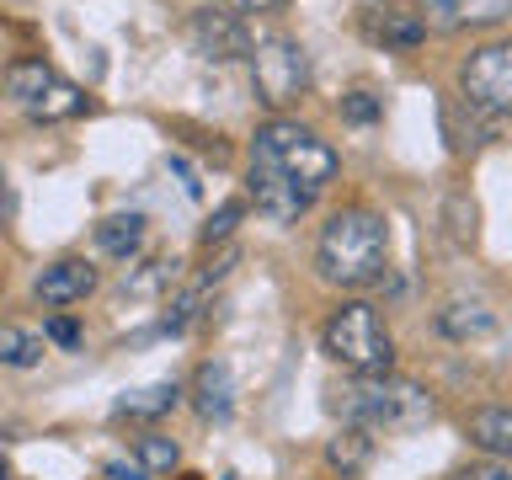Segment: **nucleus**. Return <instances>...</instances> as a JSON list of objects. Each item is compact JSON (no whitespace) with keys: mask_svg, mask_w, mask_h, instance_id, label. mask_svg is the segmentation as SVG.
Here are the masks:
<instances>
[{"mask_svg":"<svg viewBox=\"0 0 512 480\" xmlns=\"http://www.w3.org/2000/svg\"><path fill=\"white\" fill-rule=\"evenodd\" d=\"M182 480H198V475H182Z\"/></svg>","mask_w":512,"mask_h":480,"instance_id":"31","label":"nucleus"},{"mask_svg":"<svg viewBox=\"0 0 512 480\" xmlns=\"http://www.w3.org/2000/svg\"><path fill=\"white\" fill-rule=\"evenodd\" d=\"M192 406H198L203 422H230L235 411V374L224 358H208L198 374H192Z\"/></svg>","mask_w":512,"mask_h":480,"instance_id":"10","label":"nucleus"},{"mask_svg":"<svg viewBox=\"0 0 512 480\" xmlns=\"http://www.w3.org/2000/svg\"><path fill=\"white\" fill-rule=\"evenodd\" d=\"M32 294H38V304H48V310L80 304L86 294H96V267L86 262V256H59V262H48V267L38 272Z\"/></svg>","mask_w":512,"mask_h":480,"instance_id":"8","label":"nucleus"},{"mask_svg":"<svg viewBox=\"0 0 512 480\" xmlns=\"http://www.w3.org/2000/svg\"><path fill=\"white\" fill-rule=\"evenodd\" d=\"M171 176L182 182V192H187V198H203V187H198V171H192L182 155H171Z\"/></svg>","mask_w":512,"mask_h":480,"instance_id":"28","label":"nucleus"},{"mask_svg":"<svg viewBox=\"0 0 512 480\" xmlns=\"http://www.w3.org/2000/svg\"><path fill=\"white\" fill-rule=\"evenodd\" d=\"M496 315L486 310V299H448L438 310V331L448 342H470V336H491Z\"/></svg>","mask_w":512,"mask_h":480,"instance_id":"13","label":"nucleus"},{"mask_svg":"<svg viewBox=\"0 0 512 480\" xmlns=\"http://www.w3.org/2000/svg\"><path fill=\"white\" fill-rule=\"evenodd\" d=\"M454 480H512V464H507V459H486V464H470V470H459Z\"/></svg>","mask_w":512,"mask_h":480,"instance_id":"26","label":"nucleus"},{"mask_svg":"<svg viewBox=\"0 0 512 480\" xmlns=\"http://www.w3.org/2000/svg\"><path fill=\"white\" fill-rule=\"evenodd\" d=\"M246 219V198H230V203H219V214L203 224V246H224V240L235 235V224Z\"/></svg>","mask_w":512,"mask_h":480,"instance_id":"22","label":"nucleus"},{"mask_svg":"<svg viewBox=\"0 0 512 480\" xmlns=\"http://www.w3.org/2000/svg\"><path fill=\"white\" fill-rule=\"evenodd\" d=\"M448 214H454V240H459V246H470V240H475V203L454 198V203H448Z\"/></svg>","mask_w":512,"mask_h":480,"instance_id":"25","label":"nucleus"},{"mask_svg":"<svg viewBox=\"0 0 512 480\" xmlns=\"http://www.w3.org/2000/svg\"><path fill=\"white\" fill-rule=\"evenodd\" d=\"M54 80H59V75L48 70L43 59H16V64H6V96H11L16 107H32L48 86H54Z\"/></svg>","mask_w":512,"mask_h":480,"instance_id":"18","label":"nucleus"},{"mask_svg":"<svg viewBox=\"0 0 512 480\" xmlns=\"http://www.w3.org/2000/svg\"><path fill=\"white\" fill-rule=\"evenodd\" d=\"M342 422L379 432H416L432 422V395L416 379L379 374V379H352L342 390Z\"/></svg>","mask_w":512,"mask_h":480,"instance_id":"4","label":"nucleus"},{"mask_svg":"<svg viewBox=\"0 0 512 480\" xmlns=\"http://www.w3.org/2000/svg\"><path fill=\"white\" fill-rule=\"evenodd\" d=\"M139 246H144V214H107L102 224H96V251L102 256L128 262Z\"/></svg>","mask_w":512,"mask_h":480,"instance_id":"16","label":"nucleus"},{"mask_svg":"<svg viewBox=\"0 0 512 480\" xmlns=\"http://www.w3.org/2000/svg\"><path fill=\"white\" fill-rule=\"evenodd\" d=\"M251 86H256V102L272 112L294 107L310 91V54H304V43L299 38H262L251 48Z\"/></svg>","mask_w":512,"mask_h":480,"instance_id":"5","label":"nucleus"},{"mask_svg":"<svg viewBox=\"0 0 512 480\" xmlns=\"http://www.w3.org/2000/svg\"><path fill=\"white\" fill-rule=\"evenodd\" d=\"M464 432H470V443H475L486 459H507V464H512V411H507V406L475 411Z\"/></svg>","mask_w":512,"mask_h":480,"instance_id":"14","label":"nucleus"},{"mask_svg":"<svg viewBox=\"0 0 512 480\" xmlns=\"http://www.w3.org/2000/svg\"><path fill=\"white\" fill-rule=\"evenodd\" d=\"M203 299H208V283H192V288H182V294L171 299V310L160 315V331H166V336H182V331L192 326V320L203 315Z\"/></svg>","mask_w":512,"mask_h":480,"instance_id":"21","label":"nucleus"},{"mask_svg":"<svg viewBox=\"0 0 512 480\" xmlns=\"http://www.w3.org/2000/svg\"><path fill=\"white\" fill-rule=\"evenodd\" d=\"M107 480H150V470H144L139 459H134V464H128V459H112V464H107Z\"/></svg>","mask_w":512,"mask_h":480,"instance_id":"29","label":"nucleus"},{"mask_svg":"<svg viewBox=\"0 0 512 480\" xmlns=\"http://www.w3.org/2000/svg\"><path fill=\"white\" fill-rule=\"evenodd\" d=\"M43 336H48V342H59V347H80V326H75L70 315H54L43 326Z\"/></svg>","mask_w":512,"mask_h":480,"instance_id":"27","label":"nucleus"},{"mask_svg":"<svg viewBox=\"0 0 512 480\" xmlns=\"http://www.w3.org/2000/svg\"><path fill=\"white\" fill-rule=\"evenodd\" d=\"M331 182H336V150L315 128L294 118H272L251 134L246 192L256 214H267L272 224H294L299 214H310Z\"/></svg>","mask_w":512,"mask_h":480,"instance_id":"1","label":"nucleus"},{"mask_svg":"<svg viewBox=\"0 0 512 480\" xmlns=\"http://www.w3.org/2000/svg\"><path fill=\"white\" fill-rule=\"evenodd\" d=\"M134 459L150 475H171L176 464H182V448H176V438H166V432H144V438H134Z\"/></svg>","mask_w":512,"mask_h":480,"instance_id":"20","label":"nucleus"},{"mask_svg":"<svg viewBox=\"0 0 512 480\" xmlns=\"http://www.w3.org/2000/svg\"><path fill=\"white\" fill-rule=\"evenodd\" d=\"M422 22L432 32H464V27H496L512 16V0H416Z\"/></svg>","mask_w":512,"mask_h":480,"instance_id":"9","label":"nucleus"},{"mask_svg":"<svg viewBox=\"0 0 512 480\" xmlns=\"http://www.w3.org/2000/svg\"><path fill=\"white\" fill-rule=\"evenodd\" d=\"M459 96L486 118H512V38L475 48L459 64Z\"/></svg>","mask_w":512,"mask_h":480,"instance_id":"6","label":"nucleus"},{"mask_svg":"<svg viewBox=\"0 0 512 480\" xmlns=\"http://www.w3.org/2000/svg\"><path fill=\"white\" fill-rule=\"evenodd\" d=\"M320 347H326L331 363H342L347 374H358V379H379L395 368V336L368 299L336 304L331 320L320 326Z\"/></svg>","mask_w":512,"mask_h":480,"instance_id":"3","label":"nucleus"},{"mask_svg":"<svg viewBox=\"0 0 512 480\" xmlns=\"http://www.w3.org/2000/svg\"><path fill=\"white\" fill-rule=\"evenodd\" d=\"M315 272L331 288H374L390 272V224H384V214L363 203L331 214L315 240Z\"/></svg>","mask_w":512,"mask_h":480,"instance_id":"2","label":"nucleus"},{"mask_svg":"<svg viewBox=\"0 0 512 480\" xmlns=\"http://www.w3.org/2000/svg\"><path fill=\"white\" fill-rule=\"evenodd\" d=\"M176 400H182V384L160 379V384H144V390H128L118 406H112V416H118V422H160L166 411H176Z\"/></svg>","mask_w":512,"mask_h":480,"instance_id":"11","label":"nucleus"},{"mask_svg":"<svg viewBox=\"0 0 512 480\" xmlns=\"http://www.w3.org/2000/svg\"><path fill=\"white\" fill-rule=\"evenodd\" d=\"M363 32L374 43H384V48H416L427 38V22H422V11H395V6H384V11H374L363 22Z\"/></svg>","mask_w":512,"mask_h":480,"instance_id":"12","label":"nucleus"},{"mask_svg":"<svg viewBox=\"0 0 512 480\" xmlns=\"http://www.w3.org/2000/svg\"><path fill=\"white\" fill-rule=\"evenodd\" d=\"M43 352H48V336L27 331V326H11V320L0 326V363L6 368H38Z\"/></svg>","mask_w":512,"mask_h":480,"instance_id":"19","label":"nucleus"},{"mask_svg":"<svg viewBox=\"0 0 512 480\" xmlns=\"http://www.w3.org/2000/svg\"><path fill=\"white\" fill-rule=\"evenodd\" d=\"M11 214V187H6V166H0V219Z\"/></svg>","mask_w":512,"mask_h":480,"instance_id":"30","label":"nucleus"},{"mask_svg":"<svg viewBox=\"0 0 512 480\" xmlns=\"http://www.w3.org/2000/svg\"><path fill=\"white\" fill-rule=\"evenodd\" d=\"M86 107H91L86 91L70 86V80H54V86H48L32 107H22V112H27V118H38V123H64V118H80Z\"/></svg>","mask_w":512,"mask_h":480,"instance_id":"17","label":"nucleus"},{"mask_svg":"<svg viewBox=\"0 0 512 480\" xmlns=\"http://www.w3.org/2000/svg\"><path fill=\"white\" fill-rule=\"evenodd\" d=\"M368 459H374V432L342 422V432H336V438L326 443V464H331V470L347 480V475H358Z\"/></svg>","mask_w":512,"mask_h":480,"instance_id":"15","label":"nucleus"},{"mask_svg":"<svg viewBox=\"0 0 512 480\" xmlns=\"http://www.w3.org/2000/svg\"><path fill=\"white\" fill-rule=\"evenodd\" d=\"M187 43L198 48L203 59H251V27H246V16H230V11H214V6H203V11H192L187 16Z\"/></svg>","mask_w":512,"mask_h":480,"instance_id":"7","label":"nucleus"},{"mask_svg":"<svg viewBox=\"0 0 512 480\" xmlns=\"http://www.w3.org/2000/svg\"><path fill=\"white\" fill-rule=\"evenodd\" d=\"M219 11H230V16H272V11H283L288 0H214Z\"/></svg>","mask_w":512,"mask_h":480,"instance_id":"24","label":"nucleus"},{"mask_svg":"<svg viewBox=\"0 0 512 480\" xmlns=\"http://www.w3.org/2000/svg\"><path fill=\"white\" fill-rule=\"evenodd\" d=\"M379 112H384V102L374 91H352V96H342V118L347 123H379Z\"/></svg>","mask_w":512,"mask_h":480,"instance_id":"23","label":"nucleus"}]
</instances>
